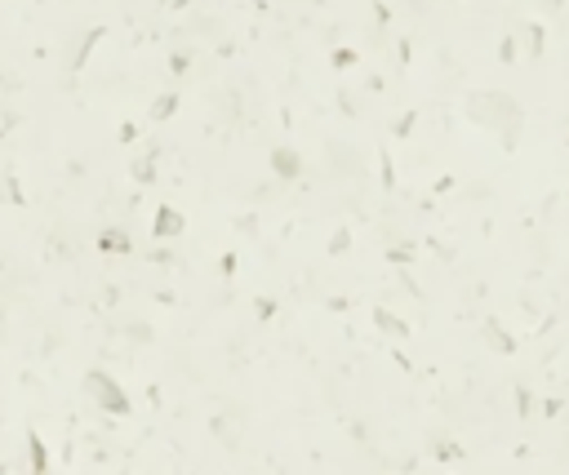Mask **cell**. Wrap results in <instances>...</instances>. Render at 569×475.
I'll return each instance as SVG.
<instances>
[{
    "instance_id": "obj_1",
    "label": "cell",
    "mask_w": 569,
    "mask_h": 475,
    "mask_svg": "<svg viewBox=\"0 0 569 475\" xmlns=\"http://www.w3.org/2000/svg\"><path fill=\"white\" fill-rule=\"evenodd\" d=\"M85 386H89V391H98V404H107L111 413H125V409H129V400L120 395V386L107 382L102 373H89V378H85Z\"/></svg>"
},
{
    "instance_id": "obj_2",
    "label": "cell",
    "mask_w": 569,
    "mask_h": 475,
    "mask_svg": "<svg viewBox=\"0 0 569 475\" xmlns=\"http://www.w3.org/2000/svg\"><path fill=\"white\" fill-rule=\"evenodd\" d=\"M178 231H183V218H178L174 209H161V214H156V236H178Z\"/></svg>"
},
{
    "instance_id": "obj_3",
    "label": "cell",
    "mask_w": 569,
    "mask_h": 475,
    "mask_svg": "<svg viewBox=\"0 0 569 475\" xmlns=\"http://www.w3.org/2000/svg\"><path fill=\"white\" fill-rule=\"evenodd\" d=\"M271 165H276L284 178H293V174L302 169V165H298V156H293V151H276V156H271Z\"/></svg>"
},
{
    "instance_id": "obj_4",
    "label": "cell",
    "mask_w": 569,
    "mask_h": 475,
    "mask_svg": "<svg viewBox=\"0 0 569 475\" xmlns=\"http://www.w3.org/2000/svg\"><path fill=\"white\" fill-rule=\"evenodd\" d=\"M170 111H174V93H165V98H156L152 115H170Z\"/></svg>"
},
{
    "instance_id": "obj_5",
    "label": "cell",
    "mask_w": 569,
    "mask_h": 475,
    "mask_svg": "<svg viewBox=\"0 0 569 475\" xmlns=\"http://www.w3.org/2000/svg\"><path fill=\"white\" fill-rule=\"evenodd\" d=\"M31 458H36V471H45V449H40V440H31Z\"/></svg>"
},
{
    "instance_id": "obj_6",
    "label": "cell",
    "mask_w": 569,
    "mask_h": 475,
    "mask_svg": "<svg viewBox=\"0 0 569 475\" xmlns=\"http://www.w3.org/2000/svg\"><path fill=\"white\" fill-rule=\"evenodd\" d=\"M547 5H561V0H547Z\"/></svg>"
}]
</instances>
